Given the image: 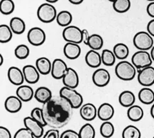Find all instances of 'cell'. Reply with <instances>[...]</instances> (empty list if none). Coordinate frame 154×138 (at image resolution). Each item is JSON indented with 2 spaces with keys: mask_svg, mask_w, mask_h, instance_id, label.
<instances>
[{
  "mask_svg": "<svg viewBox=\"0 0 154 138\" xmlns=\"http://www.w3.org/2000/svg\"><path fill=\"white\" fill-rule=\"evenodd\" d=\"M60 138H80L79 133L72 130H66L60 134Z\"/></svg>",
  "mask_w": 154,
  "mask_h": 138,
  "instance_id": "obj_41",
  "label": "cell"
},
{
  "mask_svg": "<svg viewBox=\"0 0 154 138\" xmlns=\"http://www.w3.org/2000/svg\"><path fill=\"white\" fill-rule=\"evenodd\" d=\"M113 52L116 58L120 60H124L129 56V49L126 44L119 43L114 46Z\"/></svg>",
  "mask_w": 154,
  "mask_h": 138,
  "instance_id": "obj_28",
  "label": "cell"
},
{
  "mask_svg": "<svg viewBox=\"0 0 154 138\" xmlns=\"http://www.w3.org/2000/svg\"><path fill=\"white\" fill-rule=\"evenodd\" d=\"M0 138H11V134L7 128L0 127Z\"/></svg>",
  "mask_w": 154,
  "mask_h": 138,
  "instance_id": "obj_43",
  "label": "cell"
},
{
  "mask_svg": "<svg viewBox=\"0 0 154 138\" xmlns=\"http://www.w3.org/2000/svg\"><path fill=\"white\" fill-rule=\"evenodd\" d=\"M31 117L34 119L35 121L38 122L39 123H41L43 127L46 126V123L45 122L44 117H43V110L41 108H34L32 109L31 112Z\"/></svg>",
  "mask_w": 154,
  "mask_h": 138,
  "instance_id": "obj_39",
  "label": "cell"
},
{
  "mask_svg": "<svg viewBox=\"0 0 154 138\" xmlns=\"http://www.w3.org/2000/svg\"><path fill=\"white\" fill-rule=\"evenodd\" d=\"M60 132L58 130L51 128L44 134L43 138H60Z\"/></svg>",
  "mask_w": 154,
  "mask_h": 138,
  "instance_id": "obj_42",
  "label": "cell"
},
{
  "mask_svg": "<svg viewBox=\"0 0 154 138\" xmlns=\"http://www.w3.org/2000/svg\"><path fill=\"white\" fill-rule=\"evenodd\" d=\"M30 54V50L26 45H19L14 50V55L19 60H24L29 57Z\"/></svg>",
  "mask_w": 154,
  "mask_h": 138,
  "instance_id": "obj_38",
  "label": "cell"
},
{
  "mask_svg": "<svg viewBox=\"0 0 154 138\" xmlns=\"http://www.w3.org/2000/svg\"><path fill=\"white\" fill-rule=\"evenodd\" d=\"M147 1H149V2H154V0H147Z\"/></svg>",
  "mask_w": 154,
  "mask_h": 138,
  "instance_id": "obj_53",
  "label": "cell"
},
{
  "mask_svg": "<svg viewBox=\"0 0 154 138\" xmlns=\"http://www.w3.org/2000/svg\"><path fill=\"white\" fill-rule=\"evenodd\" d=\"M80 114L81 118L86 121H92L97 116V109L93 104L88 103L80 107Z\"/></svg>",
  "mask_w": 154,
  "mask_h": 138,
  "instance_id": "obj_14",
  "label": "cell"
},
{
  "mask_svg": "<svg viewBox=\"0 0 154 138\" xmlns=\"http://www.w3.org/2000/svg\"><path fill=\"white\" fill-rule=\"evenodd\" d=\"M15 9V4L13 0H1L0 11L4 15H9L14 12Z\"/></svg>",
  "mask_w": 154,
  "mask_h": 138,
  "instance_id": "obj_37",
  "label": "cell"
},
{
  "mask_svg": "<svg viewBox=\"0 0 154 138\" xmlns=\"http://www.w3.org/2000/svg\"><path fill=\"white\" fill-rule=\"evenodd\" d=\"M136 101V96L131 91H124L119 96V102L123 107L129 108L134 105Z\"/></svg>",
  "mask_w": 154,
  "mask_h": 138,
  "instance_id": "obj_24",
  "label": "cell"
},
{
  "mask_svg": "<svg viewBox=\"0 0 154 138\" xmlns=\"http://www.w3.org/2000/svg\"><path fill=\"white\" fill-rule=\"evenodd\" d=\"M35 67L41 74L47 75L51 72L52 63L48 58L46 57H41L35 61Z\"/></svg>",
  "mask_w": 154,
  "mask_h": 138,
  "instance_id": "obj_23",
  "label": "cell"
},
{
  "mask_svg": "<svg viewBox=\"0 0 154 138\" xmlns=\"http://www.w3.org/2000/svg\"><path fill=\"white\" fill-rule=\"evenodd\" d=\"M82 42L85 45H88L89 39L90 38V35L89 34L88 31L87 29H82Z\"/></svg>",
  "mask_w": 154,
  "mask_h": 138,
  "instance_id": "obj_45",
  "label": "cell"
},
{
  "mask_svg": "<svg viewBox=\"0 0 154 138\" xmlns=\"http://www.w3.org/2000/svg\"><path fill=\"white\" fill-rule=\"evenodd\" d=\"M7 76L9 82L16 86H21L25 81L23 71L15 66L9 68L7 72Z\"/></svg>",
  "mask_w": 154,
  "mask_h": 138,
  "instance_id": "obj_13",
  "label": "cell"
},
{
  "mask_svg": "<svg viewBox=\"0 0 154 138\" xmlns=\"http://www.w3.org/2000/svg\"><path fill=\"white\" fill-rule=\"evenodd\" d=\"M109 2H111L113 3V2H114L116 1V0H109Z\"/></svg>",
  "mask_w": 154,
  "mask_h": 138,
  "instance_id": "obj_52",
  "label": "cell"
},
{
  "mask_svg": "<svg viewBox=\"0 0 154 138\" xmlns=\"http://www.w3.org/2000/svg\"><path fill=\"white\" fill-rule=\"evenodd\" d=\"M114 115V108L112 104L104 103L97 109V116L101 121H109Z\"/></svg>",
  "mask_w": 154,
  "mask_h": 138,
  "instance_id": "obj_17",
  "label": "cell"
},
{
  "mask_svg": "<svg viewBox=\"0 0 154 138\" xmlns=\"http://www.w3.org/2000/svg\"><path fill=\"white\" fill-rule=\"evenodd\" d=\"M11 31L17 35L22 34L26 30V23L20 17H13L9 23Z\"/></svg>",
  "mask_w": 154,
  "mask_h": 138,
  "instance_id": "obj_27",
  "label": "cell"
},
{
  "mask_svg": "<svg viewBox=\"0 0 154 138\" xmlns=\"http://www.w3.org/2000/svg\"><path fill=\"white\" fill-rule=\"evenodd\" d=\"M85 59L86 64L92 68H97L102 63L101 55L96 50H89L87 52Z\"/></svg>",
  "mask_w": 154,
  "mask_h": 138,
  "instance_id": "obj_20",
  "label": "cell"
},
{
  "mask_svg": "<svg viewBox=\"0 0 154 138\" xmlns=\"http://www.w3.org/2000/svg\"><path fill=\"white\" fill-rule=\"evenodd\" d=\"M13 32L9 26L7 24L0 25V42L7 43L11 40Z\"/></svg>",
  "mask_w": 154,
  "mask_h": 138,
  "instance_id": "obj_32",
  "label": "cell"
},
{
  "mask_svg": "<svg viewBox=\"0 0 154 138\" xmlns=\"http://www.w3.org/2000/svg\"><path fill=\"white\" fill-rule=\"evenodd\" d=\"M92 82L98 87H104L109 83L111 80L109 72L104 68H100L95 70L92 74Z\"/></svg>",
  "mask_w": 154,
  "mask_h": 138,
  "instance_id": "obj_10",
  "label": "cell"
},
{
  "mask_svg": "<svg viewBox=\"0 0 154 138\" xmlns=\"http://www.w3.org/2000/svg\"><path fill=\"white\" fill-rule=\"evenodd\" d=\"M5 109L9 113H18L22 108V100L18 96H10L5 100Z\"/></svg>",
  "mask_w": 154,
  "mask_h": 138,
  "instance_id": "obj_18",
  "label": "cell"
},
{
  "mask_svg": "<svg viewBox=\"0 0 154 138\" xmlns=\"http://www.w3.org/2000/svg\"><path fill=\"white\" fill-rule=\"evenodd\" d=\"M23 124L26 128L29 130L35 138H41L43 137L44 129L43 126L38 122L33 119L31 116L26 117L23 119Z\"/></svg>",
  "mask_w": 154,
  "mask_h": 138,
  "instance_id": "obj_11",
  "label": "cell"
},
{
  "mask_svg": "<svg viewBox=\"0 0 154 138\" xmlns=\"http://www.w3.org/2000/svg\"><path fill=\"white\" fill-rule=\"evenodd\" d=\"M68 67L63 60L56 58L52 62L51 75L55 80H61L66 74Z\"/></svg>",
  "mask_w": 154,
  "mask_h": 138,
  "instance_id": "obj_12",
  "label": "cell"
},
{
  "mask_svg": "<svg viewBox=\"0 0 154 138\" xmlns=\"http://www.w3.org/2000/svg\"><path fill=\"white\" fill-rule=\"evenodd\" d=\"M0 60H1V61H0V65H2L3 64V62H4V58H3V56L2 55L0 54Z\"/></svg>",
  "mask_w": 154,
  "mask_h": 138,
  "instance_id": "obj_51",
  "label": "cell"
},
{
  "mask_svg": "<svg viewBox=\"0 0 154 138\" xmlns=\"http://www.w3.org/2000/svg\"><path fill=\"white\" fill-rule=\"evenodd\" d=\"M80 138H95L96 132L93 125L90 123H86L80 128L79 131Z\"/></svg>",
  "mask_w": 154,
  "mask_h": 138,
  "instance_id": "obj_33",
  "label": "cell"
},
{
  "mask_svg": "<svg viewBox=\"0 0 154 138\" xmlns=\"http://www.w3.org/2000/svg\"><path fill=\"white\" fill-rule=\"evenodd\" d=\"M146 11L147 14L149 15V16H151L154 19V2H150L148 4L146 7Z\"/></svg>",
  "mask_w": 154,
  "mask_h": 138,
  "instance_id": "obj_46",
  "label": "cell"
},
{
  "mask_svg": "<svg viewBox=\"0 0 154 138\" xmlns=\"http://www.w3.org/2000/svg\"><path fill=\"white\" fill-rule=\"evenodd\" d=\"M62 80L64 86L75 88L79 85V76L78 72L71 68H68L66 74H65Z\"/></svg>",
  "mask_w": 154,
  "mask_h": 138,
  "instance_id": "obj_16",
  "label": "cell"
},
{
  "mask_svg": "<svg viewBox=\"0 0 154 138\" xmlns=\"http://www.w3.org/2000/svg\"><path fill=\"white\" fill-rule=\"evenodd\" d=\"M138 82L144 87H149L154 84V68L152 66L138 70Z\"/></svg>",
  "mask_w": 154,
  "mask_h": 138,
  "instance_id": "obj_8",
  "label": "cell"
},
{
  "mask_svg": "<svg viewBox=\"0 0 154 138\" xmlns=\"http://www.w3.org/2000/svg\"><path fill=\"white\" fill-rule=\"evenodd\" d=\"M63 53L69 60H75L81 54V48L77 43H67L63 47Z\"/></svg>",
  "mask_w": 154,
  "mask_h": 138,
  "instance_id": "obj_19",
  "label": "cell"
},
{
  "mask_svg": "<svg viewBox=\"0 0 154 138\" xmlns=\"http://www.w3.org/2000/svg\"><path fill=\"white\" fill-rule=\"evenodd\" d=\"M153 138H154V136H153Z\"/></svg>",
  "mask_w": 154,
  "mask_h": 138,
  "instance_id": "obj_54",
  "label": "cell"
},
{
  "mask_svg": "<svg viewBox=\"0 0 154 138\" xmlns=\"http://www.w3.org/2000/svg\"><path fill=\"white\" fill-rule=\"evenodd\" d=\"M143 110L140 106L134 105L128 108L127 117L130 121L133 122H139L143 118Z\"/></svg>",
  "mask_w": 154,
  "mask_h": 138,
  "instance_id": "obj_26",
  "label": "cell"
},
{
  "mask_svg": "<svg viewBox=\"0 0 154 138\" xmlns=\"http://www.w3.org/2000/svg\"><path fill=\"white\" fill-rule=\"evenodd\" d=\"M68 1L70 2L71 4H72L78 5L83 2L84 0H68Z\"/></svg>",
  "mask_w": 154,
  "mask_h": 138,
  "instance_id": "obj_47",
  "label": "cell"
},
{
  "mask_svg": "<svg viewBox=\"0 0 154 138\" xmlns=\"http://www.w3.org/2000/svg\"><path fill=\"white\" fill-rule=\"evenodd\" d=\"M14 138H35L33 133L27 129V128H20L19 130L16 132L14 136Z\"/></svg>",
  "mask_w": 154,
  "mask_h": 138,
  "instance_id": "obj_40",
  "label": "cell"
},
{
  "mask_svg": "<svg viewBox=\"0 0 154 138\" xmlns=\"http://www.w3.org/2000/svg\"><path fill=\"white\" fill-rule=\"evenodd\" d=\"M122 136V138H141V133L137 127L129 125L123 130Z\"/></svg>",
  "mask_w": 154,
  "mask_h": 138,
  "instance_id": "obj_30",
  "label": "cell"
},
{
  "mask_svg": "<svg viewBox=\"0 0 154 138\" xmlns=\"http://www.w3.org/2000/svg\"><path fill=\"white\" fill-rule=\"evenodd\" d=\"M41 108L46 125L52 129L58 130L66 125L73 113L69 102L60 96L53 97Z\"/></svg>",
  "mask_w": 154,
  "mask_h": 138,
  "instance_id": "obj_1",
  "label": "cell"
},
{
  "mask_svg": "<svg viewBox=\"0 0 154 138\" xmlns=\"http://www.w3.org/2000/svg\"><path fill=\"white\" fill-rule=\"evenodd\" d=\"M56 20L60 26L66 28L70 26V23L72 21V15L68 11H61L57 15Z\"/></svg>",
  "mask_w": 154,
  "mask_h": 138,
  "instance_id": "obj_29",
  "label": "cell"
},
{
  "mask_svg": "<svg viewBox=\"0 0 154 138\" xmlns=\"http://www.w3.org/2000/svg\"><path fill=\"white\" fill-rule=\"evenodd\" d=\"M152 60L151 54L147 51L139 50L136 52L131 57V63L137 70L146 68L151 66Z\"/></svg>",
  "mask_w": 154,
  "mask_h": 138,
  "instance_id": "obj_6",
  "label": "cell"
},
{
  "mask_svg": "<svg viewBox=\"0 0 154 138\" xmlns=\"http://www.w3.org/2000/svg\"><path fill=\"white\" fill-rule=\"evenodd\" d=\"M150 113H151V117L154 119V104H153V105L151 106V110H150Z\"/></svg>",
  "mask_w": 154,
  "mask_h": 138,
  "instance_id": "obj_48",
  "label": "cell"
},
{
  "mask_svg": "<svg viewBox=\"0 0 154 138\" xmlns=\"http://www.w3.org/2000/svg\"><path fill=\"white\" fill-rule=\"evenodd\" d=\"M53 97L52 92L46 86H40L35 90L34 98L41 104H46Z\"/></svg>",
  "mask_w": 154,
  "mask_h": 138,
  "instance_id": "obj_22",
  "label": "cell"
},
{
  "mask_svg": "<svg viewBox=\"0 0 154 138\" xmlns=\"http://www.w3.org/2000/svg\"><path fill=\"white\" fill-rule=\"evenodd\" d=\"M27 38L30 44L33 46H40L45 43L46 35L45 31L39 27H33L29 31Z\"/></svg>",
  "mask_w": 154,
  "mask_h": 138,
  "instance_id": "obj_9",
  "label": "cell"
},
{
  "mask_svg": "<svg viewBox=\"0 0 154 138\" xmlns=\"http://www.w3.org/2000/svg\"><path fill=\"white\" fill-rule=\"evenodd\" d=\"M114 126L110 121H104L100 128V134L104 138H110L114 133Z\"/></svg>",
  "mask_w": 154,
  "mask_h": 138,
  "instance_id": "obj_35",
  "label": "cell"
},
{
  "mask_svg": "<svg viewBox=\"0 0 154 138\" xmlns=\"http://www.w3.org/2000/svg\"><path fill=\"white\" fill-rule=\"evenodd\" d=\"M57 11L52 4L43 3L37 9V16L41 22L48 23L56 19Z\"/></svg>",
  "mask_w": 154,
  "mask_h": 138,
  "instance_id": "obj_4",
  "label": "cell"
},
{
  "mask_svg": "<svg viewBox=\"0 0 154 138\" xmlns=\"http://www.w3.org/2000/svg\"><path fill=\"white\" fill-rule=\"evenodd\" d=\"M88 45L91 50L97 51L102 48L104 45V40L100 35L92 34L90 35Z\"/></svg>",
  "mask_w": 154,
  "mask_h": 138,
  "instance_id": "obj_31",
  "label": "cell"
},
{
  "mask_svg": "<svg viewBox=\"0 0 154 138\" xmlns=\"http://www.w3.org/2000/svg\"><path fill=\"white\" fill-rule=\"evenodd\" d=\"M60 96L68 100L73 109L80 108L82 106L83 97L75 88L63 86L60 90Z\"/></svg>",
  "mask_w": 154,
  "mask_h": 138,
  "instance_id": "obj_3",
  "label": "cell"
},
{
  "mask_svg": "<svg viewBox=\"0 0 154 138\" xmlns=\"http://www.w3.org/2000/svg\"><path fill=\"white\" fill-rule=\"evenodd\" d=\"M153 38L146 31H139L137 33L133 38L134 46L139 50L147 51L153 47Z\"/></svg>",
  "mask_w": 154,
  "mask_h": 138,
  "instance_id": "obj_5",
  "label": "cell"
},
{
  "mask_svg": "<svg viewBox=\"0 0 154 138\" xmlns=\"http://www.w3.org/2000/svg\"><path fill=\"white\" fill-rule=\"evenodd\" d=\"M113 8L114 11L118 13H125L131 8L130 0H116L113 2Z\"/></svg>",
  "mask_w": 154,
  "mask_h": 138,
  "instance_id": "obj_36",
  "label": "cell"
},
{
  "mask_svg": "<svg viewBox=\"0 0 154 138\" xmlns=\"http://www.w3.org/2000/svg\"><path fill=\"white\" fill-rule=\"evenodd\" d=\"M102 62L105 66H113L116 62V56L114 54L113 51L109 50V49H104L102 50Z\"/></svg>",
  "mask_w": 154,
  "mask_h": 138,
  "instance_id": "obj_34",
  "label": "cell"
},
{
  "mask_svg": "<svg viewBox=\"0 0 154 138\" xmlns=\"http://www.w3.org/2000/svg\"><path fill=\"white\" fill-rule=\"evenodd\" d=\"M25 81L29 84H35L40 79V73L37 70L36 67L27 64L22 69Z\"/></svg>",
  "mask_w": 154,
  "mask_h": 138,
  "instance_id": "obj_15",
  "label": "cell"
},
{
  "mask_svg": "<svg viewBox=\"0 0 154 138\" xmlns=\"http://www.w3.org/2000/svg\"><path fill=\"white\" fill-rule=\"evenodd\" d=\"M115 74L118 78L123 81L133 80L137 75V68L129 61L122 60L115 67Z\"/></svg>",
  "mask_w": 154,
  "mask_h": 138,
  "instance_id": "obj_2",
  "label": "cell"
},
{
  "mask_svg": "<svg viewBox=\"0 0 154 138\" xmlns=\"http://www.w3.org/2000/svg\"><path fill=\"white\" fill-rule=\"evenodd\" d=\"M16 94L22 101L28 102L34 97L35 92L30 86L21 85L17 88Z\"/></svg>",
  "mask_w": 154,
  "mask_h": 138,
  "instance_id": "obj_21",
  "label": "cell"
},
{
  "mask_svg": "<svg viewBox=\"0 0 154 138\" xmlns=\"http://www.w3.org/2000/svg\"><path fill=\"white\" fill-rule=\"evenodd\" d=\"M63 38L67 43L80 44L82 42V30L75 26H69L63 30Z\"/></svg>",
  "mask_w": 154,
  "mask_h": 138,
  "instance_id": "obj_7",
  "label": "cell"
},
{
  "mask_svg": "<svg viewBox=\"0 0 154 138\" xmlns=\"http://www.w3.org/2000/svg\"><path fill=\"white\" fill-rule=\"evenodd\" d=\"M151 53H150V54H151L152 60H153V62H154V45H153V48H152L151 49Z\"/></svg>",
  "mask_w": 154,
  "mask_h": 138,
  "instance_id": "obj_49",
  "label": "cell"
},
{
  "mask_svg": "<svg viewBox=\"0 0 154 138\" xmlns=\"http://www.w3.org/2000/svg\"><path fill=\"white\" fill-rule=\"evenodd\" d=\"M138 97L145 105H151L154 102V92L149 87H143L139 91Z\"/></svg>",
  "mask_w": 154,
  "mask_h": 138,
  "instance_id": "obj_25",
  "label": "cell"
},
{
  "mask_svg": "<svg viewBox=\"0 0 154 138\" xmlns=\"http://www.w3.org/2000/svg\"><path fill=\"white\" fill-rule=\"evenodd\" d=\"M147 32L149 33L152 37H154V19H153L148 23Z\"/></svg>",
  "mask_w": 154,
  "mask_h": 138,
  "instance_id": "obj_44",
  "label": "cell"
},
{
  "mask_svg": "<svg viewBox=\"0 0 154 138\" xmlns=\"http://www.w3.org/2000/svg\"><path fill=\"white\" fill-rule=\"evenodd\" d=\"M48 3H50V4H53V3H56L58 1V0H46Z\"/></svg>",
  "mask_w": 154,
  "mask_h": 138,
  "instance_id": "obj_50",
  "label": "cell"
}]
</instances>
